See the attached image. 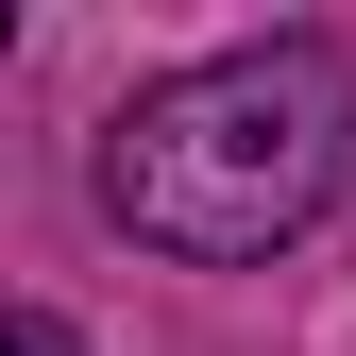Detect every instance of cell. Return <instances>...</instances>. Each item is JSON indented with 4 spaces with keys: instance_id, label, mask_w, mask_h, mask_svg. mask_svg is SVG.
I'll use <instances>...</instances> for the list:
<instances>
[{
    "instance_id": "1",
    "label": "cell",
    "mask_w": 356,
    "mask_h": 356,
    "mask_svg": "<svg viewBox=\"0 0 356 356\" xmlns=\"http://www.w3.org/2000/svg\"><path fill=\"white\" fill-rule=\"evenodd\" d=\"M85 187L136 254L187 272H272L289 238H323V204L356 187V51L339 34H238V51L153 68L102 119Z\"/></svg>"
},
{
    "instance_id": "2",
    "label": "cell",
    "mask_w": 356,
    "mask_h": 356,
    "mask_svg": "<svg viewBox=\"0 0 356 356\" xmlns=\"http://www.w3.org/2000/svg\"><path fill=\"white\" fill-rule=\"evenodd\" d=\"M0 356H85V339L51 323V305H0Z\"/></svg>"
}]
</instances>
